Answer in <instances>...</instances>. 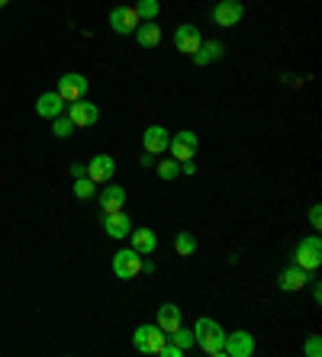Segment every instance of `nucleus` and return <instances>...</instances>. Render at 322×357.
I'll return each mask as SVG.
<instances>
[{
	"label": "nucleus",
	"mask_w": 322,
	"mask_h": 357,
	"mask_svg": "<svg viewBox=\"0 0 322 357\" xmlns=\"http://www.w3.org/2000/svg\"><path fill=\"white\" fill-rule=\"evenodd\" d=\"M193 341H200L203 354L225 357V332L216 325L213 319H197V325H193Z\"/></svg>",
	"instance_id": "nucleus-1"
},
{
	"label": "nucleus",
	"mask_w": 322,
	"mask_h": 357,
	"mask_svg": "<svg viewBox=\"0 0 322 357\" xmlns=\"http://www.w3.org/2000/svg\"><path fill=\"white\" fill-rule=\"evenodd\" d=\"M132 345L139 354H161V347L168 345V332L161 325H139L132 335Z\"/></svg>",
	"instance_id": "nucleus-2"
},
{
	"label": "nucleus",
	"mask_w": 322,
	"mask_h": 357,
	"mask_svg": "<svg viewBox=\"0 0 322 357\" xmlns=\"http://www.w3.org/2000/svg\"><path fill=\"white\" fill-rule=\"evenodd\" d=\"M142 254L136 248H123V251L113 254V273H116L119 280H132V277H139L142 273Z\"/></svg>",
	"instance_id": "nucleus-3"
},
{
	"label": "nucleus",
	"mask_w": 322,
	"mask_h": 357,
	"mask_svg": "<svg viewBox=\"0 0 322 357\" xmlns=\"http://www.w3.org/2000/svg\"><path fill=\"white\" fill-rule=\"evenodd\" d=\"M297 267H303V271H316L322 264V242L319 235H310V238H303L300 245H297Z\"/></svg>",
	"instance_id": "nucleus-4"
},
{
	"label": "nucleus",
	"mask_w": 322,
	"mask_h": 357,
	"mask_svg": "<svg viewBox=\"0 0 322 357\" xmlns=\"http://www.w3.org/2000/svg\"><path fill=\"white\" fill-rule=\"evenodd\" d=\"M55 94L62 97L64 103H75V100H81V97L87 94V77L84 74H62V77H58V90H55Z\"/></svg>",
	"instance_id": "nucleus-5"
},
{
	"label": "nucleus",
	"mask_w": 322,
	"mask_h": 357,
	"mask_svg": "<svg viewBox=\"0 0 322 357\" xmlns=\"http://www.w3.org/2000/svg\"><path fill=\"white\" fill-rule=\"evenodd\" d=\"M242 16H245V7H242L238 0H219V3L213 7V23L216 26H223V29L236 26Z\"/></svg>",
	"instance_id": "nucleus-6"
},
{
	"label": "nucleus",
	"mask_w": 322,
	"mask_h": 357,
	"mask_svg": "<svg viewBox=\"0 0 322 357\" xmlns=\"http://www.w3.org/2000/svg\"><path fill=\"white\" fill-rule=\"evenodd\" d=\"M168 151H171V158L181 164V161H190L193 155H197V136H193L190 129H184V132H177V136L168 142Z\"/></svg>",
	"instance_id": "nucleus-7"
},
{
	"label": "nucleus",
	"mask_w": 322,
	"mask_h": 357,
	"mask_svg": "<svg viewBox=\"0 0 322 357\" xmlns=\"http://www.w3.org/2000/svg\"><path fill=\"white\" fill-rule=\"evenodd\" d=\"M68 119L75 123V129L97 126V119H100V110H97V103H87L84 97H81V100H75V103H71V110H68Z\"/></svg>",
	"instance_id": "nucleus-8"
},
{
	"label": "nucleus",
	"mask_w": 322,
	"mask_h": 357,
	"mask_svg": "<svg viewBox=\"0 0 322 357\" xmlns=\"http://www.w3.org/2000/svg\"><path fill=\"white\" fill-rule=\"evenodd\" d=\"M139 13H136V7H116V10L110 13V26L119 32V36H129V32H136V26H139Z\"/></svg>",
	"instance_id": "nucleus-9"
},
{
	"label": "nucleus",
	"mask_w": 322,
	"mask_h": 357,
	"mask_svg": "<svg viewBox=\"0 0 322 357\" xmlns=\"http://www.w3.org/2000/svg\"><path fill=\"white\" fill-rule=\"evenodd\" d=\"M168 142H171V136H168L164 126H149L142 132V145H145L149 155H164L168 151Z\"/></svg>",
	"instance_id": "nucleus-10"
},
{
	"label": "nucleus",
	"mask_w": 322,
	"mask_h": 357,
	"mask_svg": "<svg viewBox=\"0 0 322 357\" xmlns=\"http://www.w3.org/2000/svg\"><path fill=\"white\" fill-rule=\"evenodd\" d=\"M200 29L197 26H190V23H184V26H177V32H174V45H177V52L184 55H193L197 49H200Z\"/></svg>",
	"instance_id": "nucleus-11"
},
{
	"label": "nucleus",
	"mask_w": 322,
	"mask_h": 357,
	"mask_svg": "<svg viewBox=\"0 0 322 357\" xmlns=\"http://www.w3.org/2000/svg\"><path fill=\"white\" fill-rule=\"evenodd\" d=\"M251 351H255V338L248 332L225 335V357H251Z\"/></svg>",
	"instance_id": "nucleus-12"
},
{
	"label": "nucleus",
	"mask_w": 322,
	"mask_h": 357,
	"mask_svg": "<svg viewBox=\"0 0 322 357\" xmlns=\"http://www.w3.org/2000/svg\"><path fill=\"white\" fill-rule=\"evenodd\" d=\"M116 174V161L110 155H94L90 158V164H87V177L94 180V184H103Z\"/></svg>",
	"instance_id": "nucleus-13"
},
{
	"label": "nucleus",
	"mask_w": 322,
	"mask_h": 357,
	"mask_svg": "<svg viewBox=\"0 0 322 357\" xmlns=\"http://www.w3.org/2000/svg\"><path fill=\"white\" fill-rule=\"evenodd\" d=\"M103 232H107L110 238H129V232H132V219H129L126 212H107L103 216Z\"/></svg>",
	"instance_id": "nucleus-14"
},
{
	"label": "nucleus",
	"mask_w": 322,
	"mask_h": 357,
	"mask_svg": "<svg viewBox=\"0 0 322 357\" xmlns=\"http://www.w3.org/2000/svg\"><path fill=\"white\" fill-rule=\"evenodd\" d=\"M310 284V271H303V267H287V271H280L277 277V286L284 293H297L303 286Z\"/></svg>",
	"instance_id": "nucleus-15"
},
{
	"label": "nucleus",
	"mask_w": 322,
	"mask_h": 357,
	"mask_svg": "<svg viewBox=\"0 0 322 357\" xmlns=\"http://www.w3.org/2000/svg\"><path fill=\"white\" fill-rule=\"evenodd\" d=\"M126 206V190L116 187V184H107V187L100 190V210H103V216L107 212H119Z\"/></svg>",
	"instance_id": "nucleus-16"
},
{
	"label": "nucleus",
	"mask_w": 322,
	"mask_h": 357,
	"mask_svg": "<svg viewBox=\"0 0 322 357\" xmlns=\"http://www.w3.org/2000/svg\"><path fill=\"white\" fill-rule=\"evenodd\" d=\"M136 42H139L142 49H155V45L161 42V26L155 20H142L139 26H136Z\"/></svg>",
	"instance_id": "nucleus-17"
},
{
	"label": "nucleus",
	"mask_w": 322,
	"mask_h": 357,
	"mask_svg": "<svg viewBox=\"0 0 322 357\" xmlns=\"http://www.w3.org/2000/svg\"><path fill=\"white\" fill-rule=\"evenodd\" d=\"M62 110H64V100L55 90H49V94H42L36 100V113L42 119H55V116H62Z\"/></svg>",
	"instance_id": "nucleus-18"
},
{
	"label": "nucleus",
	"mask_w": 322,
	"mask_h": 357,
	"mask_svg": "<svg viewBox=\"0 0 322 357\" xmlns=\"http://www.w3.org/2000/svg\"><path fill=\"white\" fill-rule=\"evenodd\" d=\"M225 55V49H223V42H216V39H210V42H200V49L190 55L193 58V64H210V62H216V58H223Z\"/></svg>",
	"instance_id": "nucleus-19"
},
{
	"label": "nucleus",
	"mask_w": 322,
	"mask_h": 357,
	"mask_svg": "<svg viewBox=\"0 0 322 357\" xmlns=\"http://www.w3.org/2000/svg\"><path fill=\"white\" fill-rule=\"evenodd\" d=\"M129 238H132V248L139 254H151L155 251V245H158V235L151 229H136V232H129Z\"/></svg>",
	"instance_id": "nucleus-20"
},
{
	"label": "nucleus",
	"mask_w": 322,
	"mask_h": 357,
	"mask_svg": "<svg viewBox=\"0 0 322 357\" xmlns=\"http://www.w3.org/2000/svg\"><path fill=\"white\" fill-rule=\"evenodd\" d=\"M158 325L164 328V332H168V335H171L174 328L181 325V309H177V306L174 303H164L158 309Z\"/></svg>",
	"instance_id": "nucleus-21"
},
{
	"label": "nucleus",
	"mask_w": 322,
	"mask_h": 357,
	"mask_svg": "<svg viewBox=\"0 0 322 357\" xmlns=\"http://www.w3.org/2000/svg\"><path fill=\"white\" fill-rule=\"evenodd\" d=\"M174 248H177L181 258H190V254L197 251V238H193V232H181V235H177V242H174Z\"/></svg>",
	"instance_id": "nucleus-22"
},
{
	"label": "nucleus",
	"mask_w": 322,
	"mask_h": 357,
	"mask_svg": "<svg viewBox=\"0 0 322 357\" xmlns=\"http://www.w3.org/2000/svg\"><path fill=\"white\" fill-rule=\"evenodd\" d=\"M168 338H171V341H174V345H177V347H184V351H187V347L193 345V328L177 325V328H174V332H171V335H168Z\"/></svg>",
	"instance_id": "nucleus-23"
},
{
	"label": "nucleus",
	"mask_w": 322,
	"mask_h": 357,
	"mask_svg": "<svg viewBox=\"0 0 322 357\" xmlns=\"http://www.w3.org/2000/svg\"><path fill=\"white\" fill-rule=\"evenodd\" d=\"M94 190H97V184L90 177H77L75 180V197H77V200H90V197H94Z\"/></svg>",
	"instance_id": "nucleus-24"
},
{
	"label": "nucleus",
	"mask_w": 322,
	"mask_h": 357,
	"mask_svg": "<svg viewBox=\"0 0 322 357\" xmlns=\"http://www.w3.org/2000/svg\"><path fill=\"white\" fill-rule=\"evenodd\" d=\"M136 13H139V20H155L158 16V0H139Z\"/></svg>",
	"instance_id": "nucleus-25"
},
{
	"label": "nucleus",
	"mask_w": 322,
	"mask_h": 357,
	"mask_svg": "<svg viewBox=\"0 0 322 357\" xmlns=\"http://www.w3.org/2000/svg\"><path fill=\"white\" fill-rule=\"evenodd\" d=\"M158 174H161V180H174L177 174H181V164H177L174 158H168V161H161L158 164Z\"/></svg>",
	"instance_id": "nucleus-26"
},
{
	"label": "nucleus",
	"mask_w": 322,
	"mask_h": 357,
	"mask_svg": "<svg viewBox=\"0 0 322 357\" xmlns=\"http://www.w3.org/2000/svg\"><path fill=\"white\" fill-rule=\"evenodd\" d=\"M52 132L58 138H68L71 132H75V123L71 119H62V116H55V126H52Z\"/></svg>",
	"instance_id": "nucleus-27"
},
{
	"label": "nucleus",
	"mask_w": 322,
	"mask_h": 357,
	"mask_svg": "<svg viewBox=\"0 0 322 357\" xmlns=\"http://www.w3.org/2000/svg\"><path fill=\"white\" fill-rule=\"evenodd\" d=\"M303 351H306V357H319V354H322V341H319V335H312L310 341H306V347H303Z\"/></svg>",
	"instance_id": "nucleus-28"
},
{
	"label": "nucleus",
	"mask_w": 322,
	"mask_h": 357,
	"mask_svg": "<svg viewBox=\"0 0 322 357\" xmlns=\"http://www.w3.org/2000/svg\"><path fill=\"white\" fill-rule=\"evenodd\" d=\"M161 357H184V347H177L174 341H168V345L161 347Z\"/></svg>",
	"instance_id": "nucleus-29"
},
{
	"label": "nucleus",
	"mask_w": 322,
	"mask_h": 357,
	"mask_svg": "<svg viewBox=\"0 0 322 357\" xmlns=\"http://www.w3.org/2000/svg\"><path fill=\"white\" fill-rule=\"evenodd\" d=\"M310 222H312V229H319V225H322V210H319V206H312V210H310Z\"/></svg>",
	"instance_id": "nucleus-30"
},
{
	"label": "nucleus",
	"mask_w": 322,
	"mask_h": 357,
	"mask_svg": "<svg viewBox=\"0 0 322 357\" xmlns=\"http://www.w3.org/2000/svg\"><path fill=\"white\" fill-rule=\"evenodd\" d=\"M71 177H87V168L84 164H71Z\"/></svg>",
	"instance_id": "nucleus-31"
},
{
	"label": "nucleus",
	"mask_w": 322,
	"mask_h": 357,
	"mask_svg": "<svg viewBox=\"0 0 322 357\" xmlns=\"http://www.w3.org/2000/svg\"><path fill=\"white\" fill-rule=\"evenodd\" d=\"M310 284H312V296H316V303H319L322 299V284L319 280H310Z\"/></svg>",
	"instance_id": "nucleus-32"
},
{
	"label": "nucleus",
	"mask_w": 322,
	"mask_h": 357,
	"mask_svg": "<svg viewBox=\"0 0 322 357\" xmlns=\"http://www.w3.org/2000/svg\"><path fill=\"white\" fill-rule=\"evenodd\" d=\"M149 164H155V155H149V151H145V155H142V168H149Z\"/></svg>",
	"instance_id": "nucleus-33"
},
{
	"label": "nucleus",
	"mask_w": 322,
	"mask_h": 357,
	"mask_svg": "<svg viewBox=\"0 0 322 357\" xmlns=\"http://www.w3.org/2000/svg\"><path fill=\"white\" fill-rule=\"evenodd\" d=\"M7 3H10V0H0V7H7Z\"/></svg>",
	"instance_id": "nucleus-34"
}]
</instances>
